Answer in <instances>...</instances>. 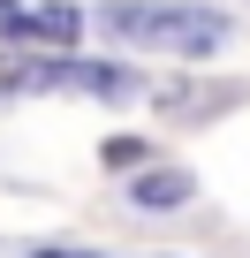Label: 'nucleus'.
<instances>
[{
  "mask_svg": "<svg viewBox=\"0 0 250 258\" xmlns=\"http://www.w3.org/2000/svg\"><path fill=\"white\" fill-rule=\"evenodd\" d=\"M114 46H144V53H212L227 38V16L212 8H167V0H114L99 16Z\"/></svg>",
  "mask_w": 250,
  "mask_h": 258,
  "instance_id": "obj_1",
  "label": "nucleus"
},
{
  "mask_svg": "<svg viewBox=\"0 0 250 258\" xmlns=\"http://www.w3.org/2000/svg\"><path fill=\"white\" fill-rule=\"evenodd\" d=\"M0 38H16V46H76L84 38V16L68 8V0H38V8L0 0Z\"/></svg>",
  "mask_w": 250,
  "mask_h": 258,
  "instance_id": "obj_2",
  "label": "nucleus"
},
{
  "mask_svg": "<svg viewBox=\"0 0 250 258\" xmlns=\"http://www.w3.org/2000/svg\"><path fill=\"white\" fill-rule=\"evenodd\" d=\"M190 198H197V175H182V167H144L129 182V205H144V213H175Z\"/></svg>",
  "mask_w": 250,
  "mask_h": 258,
  "instance_id": "obj_3",
  "label": "nucleus"
},
{
  "mask_svg": "<svg viewBox=\"0 0 250 258\" xmlns=\"http://www.w3.org/2000/svg\"><path fill=\"white\" fill-rule=\"evenodd\" d=\"M38 258H84V250H38Z\"/></svg>",
  "mask_w": 250,
  "mask_h": 258,
  "instance_id": "obj_4",
  "label": "nucleus"
}]
</instances>
